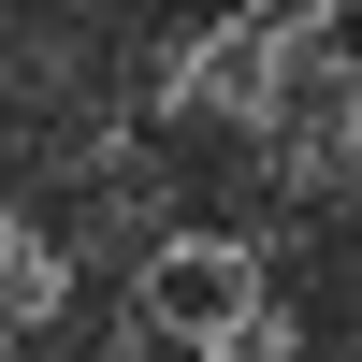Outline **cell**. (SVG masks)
Returning a JSON list of instances; mask_svg holds the SVG:
<instances>
[{"instance_id":"5","label":"cell","mask_w":362,"mask_h":362,"mask_svg":"<svg viewBox=\"0 0 362 362\" xmlns=\"http://www.w3.org/2000/svg\"><path fill=\"white\" fill-rule=\"evenodd\" d=\"M189 362H305V334H290V305H261V319H232V334L189 348Z\"/></svg>"},{"instance_id":"3","label":"cell","mask_w":362,"mask_h":362,"mask_svg":"<svg viewBox=\"0 0 362 362\" xmlns=\"http://www.w3.org/2000/svg\"><path fill=\"white\" fill-rule=\"evenodd\" d=\"M276 58H290V0L203 29V44L160 73V116H189V131H261V116H276Z\"/></svg>"},{"instance_id":"2","label":"cell","mask_w":362,"mask_h":362,"mask_svg":"<svg viewBox=\"0 0 362 362\" xmlns=\"http://www.w3.org/2000/svg\"><path fill=\"white\" fill-rule=\"evenodd\" d=\"M131 290H145V334H174V348H218L232 319H261V305H276L247 232H160Z\"/></svg>"},{"instance_id":"4","label":"cell","mask_w":362,"mask_h":362,"mask_svg":"<svg viewBox=\"0 0 362 362\" xmlns=\"http://www.w3.org/2000/svg\"><path fill=\"white\" fill-rule=\"evenodd\" d=\"M58 290H73L58 232H44V218H0V348H15L29 319H58Z\"/></svg>"},{"instance_id":"1","label":"cell","mask_w":362,"mask_h":362,"mask_svg":"<svg viewBox=\"0 0 362 362\" xmlns=\"http://www.w3.org/2000/svg\"><path fill=\"white\" fill-rule=\"evenodd\" d=\"M261 145H276L290 189L362 174V44H348V15H305V0H290V58H276V116H261Z\"/></svg>"}]
</instances>
